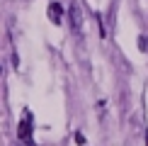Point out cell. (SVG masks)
<instances>
[{
  "mask_svg": "<svg viewBox=\"0 0 148 146\" xmlns=\"http://www.w3.org/2000/svg\"><path fill=\"white\" fill-rule=\"evenodd\" d=\"M143 139H146V146H148V129L143 132Z\"/></svg>",
  "mask_w": 148,
  "mask_h": 146,
  "instance_id": "cell-6",
  "label": "cell"
},
{
  "mask_svg": "<svg viewBox=\"0 0 148 146\" xmlns=\"http://www.w3.org/2000/svg\"><path fill=\"white\" fill-rule=\"evenodd\" d=\"M32 132H34V127H32V112H29V110H22V119H20V127H17V139L24 141L27 146H34Z\"/></svg>",
  "mask_w": 148,
  "mask_h": 146,
  "instance_id": "cell-1",
  "label": "cell"
},
{
  "mask_svg": "<svg viewBox=\"0 0 148 146\" xmlns=\"http://www.w3.org/2000/svg\"><path fill=\"white\" fill-rule=\"evenodd\" d=\"M68 20H71V29L75 34H80V29H83V10H80L78 3H71L68 8Z\"/></svg>",
  "mask_w": 148,
  "mask_h": 146,
  "instance_id": "cell-2",
  "label": "cell"
},
{
  "mask_svg": "<svg viewBox=\"0 0 148 146\" xmlns=\"http://www.w3.org/2000/svg\"><path fill=\"white\" fill-rule=\"evenodd\" d=\"M49 20L53 24H63V5L61 3H51L49 5Z\"/></svg>",
  "mask_w": 148,
  "mask_h": 146,
  "instance_id": "cell-3",
  "label": "cell"
},
{
  "mask_svg": "<svg viewBox=\"0 0 148 146\" xmlns=\"http://www.w3.org/2000/svg\"><path fill=\"white\" fill-rule=\"evenodd\" d=\"M75 144H78V146H85V136H83L80 132H75Z\"/></svg>",
  "mask_w": 148,
  "mask_h": 146,
  "instance_id": "cell-5",
  "label": "cell"
},
{
  "mask_svg": "<svg viewBox=\"0 0 148 146\" xmlns=\"http://www.w3.org/2000/svg\"><path fill=\"white\" fill-rule=\"evenodd\" d=\"M138 49L148 54V36H146V34H141V36H138Z\"/></svg>",
  "mask_w": 148,
  "mask_h": 146,
  "instance_id": "cell-4",
  "label": "cell"
}]
</instances>
